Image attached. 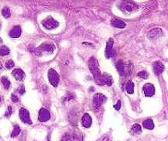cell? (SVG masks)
Here are the masks:
<instances>
[{
  "label": "cell",
  "instance_id": "obj_1",
  "mask_svg": "<svg viewBox=\"0 0 168 141\" xmlns=\"http://www.w3.org/2000/svg\"><path fill=\"white\" fill-rule=\"evenodd\" d=\"M88 67H89V69H90L92 74L93 75L95 82L101 86V79H102V74L99 69V64H98L97 59L94 57H92L88 61Z\"/></svg>",
  "mask_w": 168,
  "mask_h": 141
},
{
  "label": "cell",
  "instance_id": "obj_2",
  "mask_svg": "<svg viewBox=\"0 0 168 141\" xmlns=\"http://www.w3.org/2000/svg\"><path fill=\"white\" fill-rule=\"evenodd\" d=\"M118 8H119V9L121 12H125L126 14L137 12L138 9V7L137 4H135L133 2L129 1V0H124V1H122L121 3L118 5Z\"/></svg>",
  "mask_w": 168,
  "mask_h": 141
},
{
  "label": "cell",
  "instance_id": "obj_3",
  "mask_svg": "<svg viewBox=\"0 0 168 141\" xmlns=\"http://www.w3.org/2000/svg\"><path fill=\"white\" fill-rule=\"evenodd\" d=\"M61 141H83V137L80 132L74 130L64 134L61 139Z\"/></svg>",
  "mask_w": 168,
  "mask_h": 141
},
{
  "label": "cell",
  "instance_id": "obj_4",
  "mask_svg": "<svg viewBox=\"0 0 168 141\" xmlns=\"http://www.w3.org/2000/svg\"><path fill=\"white\" fill-rule=\"evenodd\" d=\"M106 97L102 93H96L93 97V102H92V108L95 111H97L101 108L102 104L106 102Z\"/></svg>",
  "mask_w": 168,
  "mask_h": 141
},
{
  "label": "cell",
  "instance_id": "obj_5",
  "mask_svg": "<svg viewBox=\"0 0 168 141\" xmlns=\"http://www.w3.org/2000/svg\"><path fill=\"white\" fill-rule=\"evenodd\" d=\"M55 50V46L53 44L50 43H44L40 45L38 48H36L34 53L37 55H41L43 53H53Z\"/></svg>",
  "mask_w": 168,
  "mask_h": 141
},
{
  "label": "cell",
  "instance_id": "obj_6",
  "mask_svg": "<svg viewBox=\"0 0 168 141\" xmlns=\"http://www.w3.org/2000/svg\"><path fill=\"white\" fill-rule=\"evenodd\" d=\"M42 25L45 28H46L47 30H53L59 27V22L55 20L51 17H48L45 19L43 20Z\"/></svg>",
  "mask_w": 168,
  "mask_h": 141
},
{
  "label": "cell",
  "instance_id": "obj_7",
  "mask_svg": "<svg viewBox=\"0 0 168 141\" xmlns=\"http://www.w3.org/2000/svg\"><path fill=\"white\" fill-rule=\"evenodd\" d=\"M48 78H49L50 82L53 86H58L59 82V74H58V73H57L55 69H50L49 70V72H48Z\"/></svg>",
  "mask_w": 168,
  "mask_h": 141
},
{
  "label": "cell",
  "instance_id": "obj_8",
  "mask_svg": "<svg viewBox=\"0 0 168 141\" xmlns=\"http://www.w3.org/2000/svg\"><path fill=\"white\" fill-rule=\"evenodd\" d=\"M162 35H163V31L161 28H153L148 33L147 36L149 40H154L162 37Z\"/></svg>",
  "mask_w": 168,
  "mask_h": 141
},
{
  "label": "cell",
  "instance_id": "obj_9",
  "mask_svg": "<svg viewBox=\"0 0 168 141\" xmlns=\"http://www.w3.org/2000/svg\"><path fill=\"white\" fill-rule=\"evenodd\" d=\"M19 117L21 119V121L23 123H26V124H28V125L32 124V121H31V118H30L29 111L27 109H25V108H21L20 109Z\"/></svg>",
  "mask_w": 168,
  "mask_h": 141
},
{
  "label": "cell",
  "instance_id": "obj_10",
  "mask_svg": "<svg viewBox=\"0 0 168 141\" xmlns=\"http://www.w3.org/2000/svg\"><path fill=\"white\" fill-rule=\"evenodd\" d=\"M113 45H114V40L112 38L109 39V40L106 43V51H105V55L107 59H110L111 57H113L115 55V51L113 50Z\"/></svg>",
  "mask_w": 168,
  "mask_h": 141
},
{
  "label": "cell",
  "instance_id": "obj_11",
  "mask_svg": "<svg viewBox=\"0 0 168 141\" xmlns=\"http://www.w3.org/2000/svg\"><path fill=\"white\" fill-rule=\"evenodd\" d=\"M38 119L40 122H46L50 119V111L45 108H41L39 111V116Z\"/></svg>",
  "mask_w": 168,
  "mask_h": 141
},
{
  "label": "cell",
  "instance_id": "obj_12",
  "mask_svg": "<svg viewBox=\"0 0 168 141\" xmlns=\"http://www.w3.org/2000/svg\"><path fill=\"white\" fill-rule=\"evenodd\" d=\"M164 64L160 61H155L153 64V72L156 76H159V75L162 74L163 73V71H164Z\"/></svg>",
  "mask_w": 168,
  "mask_h": 141
},
{
  "label": "cell",
  "instance_id": "obj_13",
  "mask_svg": "<svg viewBox=\"0 0 168 141\" xmlns=\"http://www.w3.org/2000/svg\"><path fill=\"white\" fill-rule=\"evenodd\" d=\"M113 84V79L112 77L106 73L102 74V79H101V86L103 85H107V86H111Z\"/></svg>",
  "mask_w": 168,
  "mask_h": 141
},
{
  "label": "cell",
  "instance_id": "obj_14",
  "mask_svg": "<svg viewBox=\"0 0 168 141\" xmlns=\"http://www.w3.org/2000/svg\"><path fill=\"white\" fill-rule=\"evenodd\" d=\"M143 90L146 97H152L155 93V87L151 83H146L143 87Z\"/></svg>",
  "mask_w": 168,
  "mask_h": 141
},
{
  "label": "cell",
  "instance_id": "obj_15",
  "mask_svg": "<svg viewBox=\"0 0 168 141\" xmlns=\"http://www.w3.org/2000/svg\"><path fill=\"white\" fill-rule=\"evenodd\" d=\"M92 117L88 113H85L82 117V125L83 127L85 128H89L91 125H92Z\"/></svg>",
  "mask_w": 168,
  "mask_h": 141
},
{
  "label": "cell",
  "instance_id": "obj_16",
  "mask_svg": "<svg viewBox=\"0 0 168 141\" xmlns=\"http://www.w3.org/2000/svg\"><path fill=\"white\" fill-rule=\"evenodd\" d=\"M22 34V28L20 26H14L9 32V35L12 38H18Z\"/></svg>",
  "mask_w": 168,
  "mask_h": 141
},
{
  "label": "cell",
  "instance_id": "obj_17",
  "mask_svg": "<svg viewBox=\"0 0 168 141\" xmlns=\"http://www.w3.org/2000/svg\"><path fill=\"white\" fill-rule=\"evenodd\" d=\"M12 74L13 77L18 81H22L25 78V73L21 69H16L12 71Z\"/></svg>",
  "mask_w": 168,
  "mask_h": 141
},
{
  "label": "cell",
  "instance_id": "obj_18",
  "mask_svg": "<svg viewBox=\"0 0 168 141\" xmlns=\"http://www.w3.org/2000/svg\"><path fill=\"white\" fill-rule=\"evenodd\" d=\"M111 25L113 26L114 27L116 28H120V29H123L126 27V24H125V22H123L120 19H113L111 21Z\"/></svg>",
  "mask_w": 168,
  "mask_h": 141
},
{
  "label": "cell",
  "instance_id": "obj_19",
  "mask_svg": "<svg viewBox=\"0 0 168 141\" xmlns=\"http://www.w3.org/2000/svg\"><path fill=\"white\" fill-rule=\"evenodd\" d=\"M133 71V66L131 63L128 62L127 64H125V69H124V76H129L132 74Z\"/></svg>",
  "mask_w": 168,
  "mask_h": 141
},
{
  "label": "cell",
  "instance_id": "obj_20",
  "mask_svg": "<svg viewBox=\"0 0 168 141\" xmlns=\"http://www.w3.org/2000/svg\"><path fill=\"white\" fill-rule=\"evenodd\" d=\"M143 126L144 127L145 129H153V128H154V123H153V120L148 119V120H146V121L143 122Z\"/></svg>",
  "mask_w": 168,
  "mask_h": 141
},
{
  "label": "cell",
  "instance_id": "obj_21",
  "mask_svg": "<svg viewBox=\"0 0 168 141\" xmlns=\"http://www.w3.org/2000/svg\"><path fill=\"white\" fill-rule=\"evenodd\" d=\"M115 67H116V69L119 72V74L122 76H124V69H125V64L122 62L121 60H119L116 64H115Z\"/></svg>",
  "mask_w": 168,
  "mask_h": 141
},
{
  "label": "cell",
  "instance_id": "obj_22",
  "mask_svg": "<svg viewBox=\"0 0 168 141\" xmlns=\"http://www.w3.org/2000/svg\"><path fill=\"white\" fill-rule=\"evenodd\" d=\"M130 132H131L132 134H139L142 132V128H141V126L138 124H134L132 126Z\"/></svg>",
  "mask_w": 168,
  "mask_h": 141
},
{
  "label": "cell",
  "instance_id": "obj_23",
  "mask_svg": "<svg viewBox=\"0 0 168 141\" xmlns=\"http://www.w3.org/2000/svg\"><path fill=\"white\" fill-rule=\"evenodd\" d=\"M125 88H126V91H127L128 93L133 94V92H134V84H133V82L132 81H129L126 84Z\"/></svg>",
  "mask_w": 168,
  "mask_h": 141
},
{
  "label": "cell",
  "instance_id": "obj_24",
  "mask_svg": "<svg viewBox=\"0 0 168 141\" xmlns=\"http://www.w3.org/2000/svg\"><path fill=\"white\" fill-rule=\"evenodd\" d=\"M1 81H2V83H3V85H4L5 89H8V88L10 87V86H11V82H10L9 79H8L7 77H2Z\"/></svg>",
  "mask_w": 168,
  "mask_h": 141
},
{
  "label": "cell",
  "instance_id": "obj_25",
  "mask_svg": "<svg viewBox=\"0 0 168 141\" xmlns=\"http://www.w3.org/2000/svg\"><path fill=\"white\" fill-rule=\"evenodd\" d=\"M9 53H10V50H9L7 46H3L0 47V55H1V56L8 55H9Z\"/></svg>",
  "mask_w": 168,
  "mask_h": 141
},
{
  "label": "cell",
  "instance_id": "obj_26",
  "mask_svg": "<svg viewBox=\"0 0 168 141\" xmlns=\"http://www.w3.org/2000/svg\"><path fill=\"white\" fill-rule=\"evenodd\" d=\"M20 132H21V129H20V127L17 125H14V127H13V130H12L11 136H12V138L17 137V135L20 134Z\"/></svg>",
  "mask_w": 168,
  "mask_h": 141
},
{
  "label": "cell",
  "instance_id": "obj_27",
  "mask_svg": "<svg viewBox=\"0 0 168 141\" xmlns=\"http://www.w3.org/2000/svg\"><path fill=\"white\" fill-rule=\"evenodd\" d=\"M2 15L4 16L5 18H8V17H10V16H11V12H10V9L7 7H5V8L2 10Z\"/></svg>",
  "mask_w": 168,
  "mask_h": 141
},
{
  "label": "cell",
  "instance_id": "obj_28",
  "mask_svg": "<svg viewBox=\"0 0 168 141\" xmlns=\"http://www.w3.org/2000/svg\"><path fill=\"white\" fill-rule=\"evenodd\" d=\"M75 98V94L73 93H70V92H68L66 94V96L64 97L63 98V100L64 101H71V100H73V99H74Z\"/></svg>",
  "mask_w": 168,
  "mask_h": 141
},
{
  "label": "cell",
  "instance_id": "obj_29",
  "mask_svg": "<svg viewBox=\"0 0 168 141\" xmlns=\"http://www.w3.org/2000/svg\"><path fill=\"white\" fill-rule=\"evenodd\" d=\"M138 76L141 78H143V79H147L149 78V74L147 71H141L138 74Z\"/></svg>",
  "mask_w": 168,
  "mask_h": 141
},
{
  "label": "cell",
  "instance_id": "obj_30",
  "mask_svg": "<svg viewBox=\"0 0 168 141\" xmlns=\"http://www.w3.org/2000/svg\"><path fill=\"white\" fill-rule=\"evenodd\" d=\"M12 106H8V109H7V111H6V112H5V114H4V116H6V117H10L11 116H12Z\"/></svg>",
  "mask_w": 168,
  "mask_h": 141
},
{
  "label": "cell",
  "instance_id": "obj_31",
  "mask_svg": "<svg viewBox=\"0 0 168 141\" xmlns=\"http://www.w3.org/2000/svg\"><path fill=\"white\" fill-rule=\"evenodd\" d=\"M5 65H6V68H7V69H10L13 68L15 64H14V62L12 61V59H10V60H8V61L6 62V64H5Z\"/></svg>",
  "mask_w": 168,
  "mask_h": 141
},
{
  "label": "cell",
  "instance_id": "obj_32",
  "mask_svg": "<svg viewBox=\"0 0 168 141\" xmlns=\"http://www.w3.org/2000/svg\"><path fill=\"white\" fill-rule=\"evenodd\" d=\"M11 99H12V102H15V103L19 102L18 97H17V95H15V94H12V95H11Z\"/></svg>",
  "mask_w": 168,
  "mask_h": 141
},
{
  "label": "cell",
  "instance_id": "obj_33",
  "mask_svg": "<svg viewBox=\"0 0 168 141\" xmlns=\"http://www.w3.org/2000/svg\"><path fill=\"white\" fill-rule=\"evenodd\" d=\"M120 106H121V102H120V101L119 100V101H118V102H117V103H116V104L115 105V106H114V107H115V109L120 110Z\"/></svg>",
  "mask_w": 168,
  "mask_h": 141
},
{
  "label": "cell",
  "instance_id": "obj_34",
  "mask_svg": "<svg viewBox=\"0 0 168 141\" xmlns=\"http://www.w3.org/2000/svg\"><path fill=\"white\" fill-rule=\"evenodd\" d=\"M19 93L20 94H23L24 93H25V87H24L23 85H21V87H20Z\"/></svg>",
  "mask_w": 168,
  "mask_h": 141
},
{
  "label": "cell",
  "instance_id": "obj_35",
  "mask_svg": "<svg viewBox=\"0 0 168 141\" xmlns=\"http://www.w3.org/2000/svg\"><path fill=\"white\" fill-rule=\"evenodd\" d=\"M2 67H3V65H2V63L0 62V69H2Z\"/></svg>",
  "mask_w": 168,
  "mask_h": 141
},
{
  "label": "cell",
  "instance_id": "obj_36",
  "mask_svg": "<svg viewBox=\"0 0 168 141\" xmlns=\"http://www.w3.org/2000/svg\"><path fill=\"white\" fill-rule=\"evenodd\" d=\"M2 42H3V40L0 38V43H2Z\"/></svg>",
  "mask_w": 168,
  "mask_h": 141
},
{
  "label": "cell",
  "instance_id": "obj_37",
  "mask_svg": "<svg viewBox=\"0 0 168 141\" xmlns=\"http://www.w3.org/2000/svg\"><path fill=\"white\" fill-rule=\"evenodd\" d=\"M0 102H1V98H0Z\"/></svg>",
  "mask_w": 168,
  "mask_h": 141
},
{
  "label": "cell",
  "instance_id": "obj_38",
  "mask_svg": "<svg viewBox=\"0 0 168 141\" xmlns=\"http://www.w3.org/2000/svg\"><path fill=\"white\" fill-rule=\"evenodd\" d=\"M0 28H1V25H0Z\"/></svg>",
  "mask_w": 168,
  "mask_h": 141
}]
</instances>
